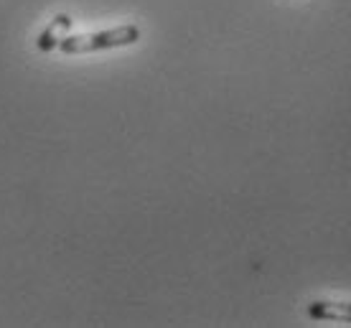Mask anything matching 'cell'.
Returning <instances> with one entry per match:
<instances>
[{"label":"cell","mask_w":351,"mask_h":328,"mask_svg":"<svg viewBox=\"0 0 351 328\" xmlns=\"http://www.w3.org/2000/svg\"><path fill=\"white\" fill-rule=\"evenodd\" d=\"M138 38H141V28L128 23V26L107 28V31H97V34L64 36L56 49H62L64 53H89V51H105V49L130 46Z\"/></svg>","instance_id":"obj_1"},{"label":"cell","mask_w":351,"mask_h":328,"mask_svg":"<svg viewBox=\"0 0 351 328\" xmlns=\"http://www.w3.org/2000/svg\"><path fill=\"white\" fill-rule=\"evenodd\" d=\"M71 23H74V18L66 16V13H59V16L53 18L51 23H49V26L41 31V36H38L36 46H38L41 51H53V49L59 46V41H62L64 36H69Z\"/></svg>","instance_id":"obj_3"},{"label":"cell","mask_w":351,"mask_h":328,"mask_svg":"<svg viewBox=\"0 0 351 328\" xmlns=\"http://www.w3.org/2000/svg\"><path fill=\"white\" fill-rule=\"evenodd\" d=\"M308 316L316 320H341V323H351V303L316 301L308 305Z\"/></svg>","instance_id":"obj_2"}]
</instances>
